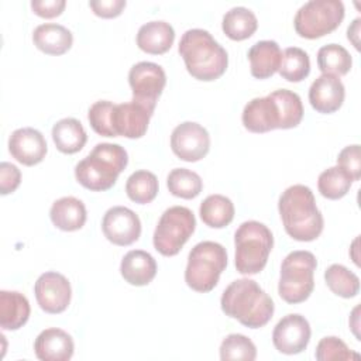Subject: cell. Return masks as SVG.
Returning a JSON list of instances; mask_svg holds the SVG:
<instances>
[{
    "label": "cell",
    "instance_id": "obj_37",
    "mask_svg": "<svg viewBox=\"0 0 361 361\" xmlns=\"http://www.w3.org/2000/svg\"><path fill=\"white\" fill-rule=\"evenodd\" d=\"M114 103L109 100H99L94 102L89 111H87V120L90 123V127L103 137H116L113 127H111V111H113Z\"/></svg>",
    "mask_w": 361,
    "mask_h": 361
},
{
    "label": "cell",
    "instance_id": "obj_35",
    "mask_svg": "<svg viewBox=\"0 0 361 361\" xmlns=\"http://www.w3.org/2000/svg\"><path fill=\"white\" fill-rule=\"evenodd\" d=\"M220 358L223 361L244 360L254 361L257 358L255 344L244 334H228L220 344Z\"/></svg>",
    "mask_w": 361,
    "mask_h": 361
},
{
    "label": "cell",
    "instance_id": "obj_34",
    "mask_svg": "<svg viewBox=\"0 0 361 361\" xmlns=\"http://www.w3.org/2000/svg\"><path fill=\"white\" fill-rule=\"evenodd\" d=\"M351 178L338 165L324 169L317 179V188L323 197L330 200L341 199L351 188Z\"/></svg>",
    "mask_w": 361,
    "mask_h": 361
},
{
    "label": "cell",
    "instance_id": "obj_18",
    "mask_svg": "<svg viewBox=\"0 0 361 361\" xmlns=\"http://www.w3.org/2000/svg\"><path fill=\"white\" fill-rule=\"evenodd\" d=\"M345 89L340 78L333 75H320L313 80L309 89V102L312 107L323 114L337 111L344 102Z\"/></svg>",
    "mask_w": 361,
    "mask_h": 361
},
{
    "label": "cell",
    "instance_id": "obj_38",
    "mask_svg": "<svg viewBox=\"0 0 361 361\" xmlns=\"http://www.w3.org/2000/svg\"><path fill=\"white\" fill-rule=\"evenodd\" d=\"M337 165L344 169L353 182L360 180L361 178V157H360V145L353 144L344 147L338 157H337Z\"/></svg>",
    "mask_w": 361,
    "mask_h": 361
},
{
    "label": "cell",
    "instance_id": "obj_39",
    "mask_svg": "<svg viewBox=\"0 0 361 361\" xmlns=\"http://www.w3.org/2000/svg\"><path fill=\"white\" fill-rule=\"evenodd\" d=\"M21 182V172L20 169L10 164V162H1L0 164V193L8 195L13 193Z\"/></svg>",
    "mask_w": 361,
    "mask_h": 361
},
{
    "label": "cell",
    "instance_id": "obj_24",
    "mask_svg": "<svg viewBox=\"0 0 361 361\" xmlns=\"http://www.w3.org/2000/svg\"><path fill=\"white\" fill-rule=\"evenodd\" d=\"M32 42L47 55H62L71 49L73 35L61 24L45 23L35 27L32 32Z\"/></svg>",
    "mask_w": 361,
    "mask_h": 361
},
{
    "label": "cell",
    "instance_id": "obj_9",
    "mask_svg": "<svg viewBox=\"0 0 361 361\" xmlns=\"http://www.w3.org/2000/svg\"><path fill=\"white\" fill-rule=\"evenodd\" d=\"M196 227V219L190 209L185 206H172L166 209L154 231L152 243L155 250L165 255H176L190 238Z\"/></svg>",
    "mask_w": 361,
    "mask_h": 361
},
{
    "label": "cell",
    "instance_id": "obj_42",
    "mask_svg": "<svg viewBox=\"0 0 361 361\" xmlns=\"http://www.w3.org/2000/svg\"><path fill=\"white\" fill-rule=\"evenodd\" d=\"M360 23H361V18H355L353 21V24L348 27L347 30V38L354 44V47L358 49L360 48V41H358V34H360Z\"/></svg>",
    "mask_w": 361,
    "mask_h": 361
},
{
    "label": "cell",
    "instance_id": "obj_33",
    "mask_svg": "<svg viewBox=\"0 0 361 361\" xmlns=\"http://www.w3.org/2000/svg\"><path fill=\"white\" fill-rule=\"evenodd\" d=\"M166 186L176 197L193 199L202 192L203 182L196 172L188 168H175L166 178Z\"/></svg>",
    "mask_w": 361,
    "mask_h": 361
},
{
    "label": "cell",
    "instance_id": "obj_5",
    "mask_svg": "<svg viewBox=\"0 0 361 361\" xmlns=\"http://www.w3.org/2000/svg\"><path fill=\"white\" fill-rule=\"evenodd\" d=\"M128 164L127 151L118 144L99 142L75 166L76 180L93 192H104L113 188L118 175Z\"/></svg>",
    "mask_w": 361,
    "mask_h": 361
},
{
    "label": "cell",
    "instance_id": "obj_36",
    "mask_svg": "<svg viewBox=\"0 0 361 361\" xmlns=\"http://www.w3.org/2000/svg\"><path fill=\"white\" fill-rule=\"evenodd\" d=\"M316 360L319 361H331V360H358L360 354L354 353L353 350H350L347 347V344L340 340L338 337L334 336H329V337H323L317 347H316V353H314Z\"/></svg>",
    "mask_w": 361,
    "mask_h": 361
},
{
    "label": "cell",
    "instance_id": "obj_4",
    "mask_svg": "<svg viewBox=\"0 0 361 361\" xmlns=\"http://www.w3.org/2000/svg\"><path fill=\"white\" fill-rule=\"evenodd\" d=\"M186 71L197 80L210 82L219 79L227 69V51L202 28H192L183 32L179 47Z\"/></svg>",
    "mask_w": 361,
    "mask_h": 361
},
{
    "label": "cell",
    "instance_id": "obj_30",
    "mask_svg": "<svg viewBox=\"0 0 361 361\" xmlns=\"http://www.w3.org/2000/svg\"><path fill=\"white\" fill-rule=\"evenodd\" d=\"M324 281L329 289L341 298L350 299L360 292V278L341 264H333L324 271Z\"/></svg>",
    "mask_w": 361,
    "mask_h": 361
},
{
    "label": "cell",
    "instance_id": "obj_16",
    "mask_svg": "<svg viewBox=\"0 0 361 361\" xmlns=\"http://www.w3.org/2000/svg\"><path fill=\"white\" fill-rule=\"evenodd\" d=\"M152 114L154 109L135 100L114 104L111 111V127L116 137L141 138L147 133Z\"/></svg>",
    "mask_w": 361,
    "mask_h": 361
},
{
    "label": "cell",
    "instance_id": "obj_31",
    "mask_svg": "<svg viewBox=\"0 0 361 361\" xmlns=\"http://www.w3.org/2000/svg\"><path fill=\"white\" fill-rule=\"evenodd\" d=\"M279 75L288 82H302L310 73V59L306 51L299 47H289L282 52Z\"/></svg>",
    "mask_w": 361,
    "mask_h": 361
},
{
    "label": "cell",
    "instance_id": "obj_22",
    "mask_svg": "<svg viewBox=\"0 0 361 361\" xmlns=\"http://www.w3.org/2000/svg\"><path fill=\"white\" fill-rule=\"evenodd\" d=\"M282 51L278 42L262 39L248 49V61L251 75L257 79L271 78L281 65Z\"/></svg>",
    "mask_w": 361,
    "mask_h": 361
},
{
    "label": "cell",
    "instance_id": "obj_32",
    "mask_svg": "<svg viewBox=\"0 0 361 361\" xmlns=\"http://www.w3.org/2000/svg\"><path fill=\"white\" fill-rule=\"evenodd\" d=\"M158 188L159 185L157 176L145 169L133 172L126 182L127 196L138 204H147L152 202L158 195Z\"/></svg>",
    "mask_w": 361,
    "mask_h": 361
},
{
    "label": "cell",
    "instance_id": "obj_26",
    "mask_svg": "<svg viewBox=\"0 0 361 361\" xmlns=\"http://www.w3.org/2000/svg\"><path fill=\"white\" fill-rule=\"evenodd\" d=\"M52 140L58 151L63 154H75L85 147L87 135L79 120L73 117H66L58 120L54 124Z\"/></svg>",
    "mask_w": 361,
    "mask_h": 361
},
{
    "label": "cell",
    "instance_id": "obj_19",
    "mask_svg": "<svg viewBox=\"0 0 361 361\" xmlns=\"http://www.w3.org/2000/svg\"><path fill=\"white\" fill-rule=\"evenodd\" d=\"M73 350L71 334L58 327L42 330L34 341L35 355L41 361H68L72 358Z\"/></svg>",
    "mask_w": 361,
    "mask_h": 361
},
{
    "label": "cell",
    "instance_id": "obj_20",
    "mask_svg": "<svg viewBox=\"0 0 361 361\" xmlns=\"http://www.w3.org/2000/svg\"><path fill=\"white\" fill-rule=\"evenodd\" d=\"M120 272L124 281L130 285L145 286L157 275V262L149 252L144 250H131L123 257Z\"/></svg>",
    "mask_w": 361,
    "mask_h": 361
},
{
    "label": "cell",
    "instance_id": "obj_21",
    "mask_svg": "<svg viewBox=\"0 0 361 361\" xmlns=\"http://www.w3.org/2000/svg\"><path fill=\"white\" fill-rule=\"evenodd\" d=\"M175 41L173 27L164 21L155 20L145 23L137 32V45L141 51L152 55H161L171 49Z\"/></svg>",
    "mask_w": 361,
    "mask_h": 361
},
{
    "label": "cell",
    "instance_id": "obj_27",
    "mask_svg": "<svg viewBox=\"0 0 361 361\" xmlns=\"http://www.w3.org/2000/svg\"><path fill=\"white\" fill-rule=\"evenodd\" d=\"M223 32L234 41H243L250 38L258 28V20L255 14L243 6L230 8L221 21Z\"/></svg>",
    "mask_w": 361,
    "mask_h": 361
},
{
    "label": "cell",
    "instance_id": "obj_14",
    "mask_svg": "<svg viewBox=\"0 0 361 361\" xmlns=\"http://www.w3.org/2000/svg\"><path fill=\"white\" fill-rule=\"evenodd\" d=\"M310 324L307 319L298 313L283 316L272 331L275 348L286 355L302 353L310 341Z\"/></svg>",
    "mask_w": 361,
    "mask_h": 361
},
{
    "label": "cell",
    "instance_id": "obj_11",
    "mask_svg": "<svg viewBox=\"0 0 361 361\" xmlns=\"http://www.w3.org/2000/svg\"><path fill=\"white\" fill-rule=\"evenodd\" d=\"M128 83L133 90V100L155 110L157 100L166 85V75L161 65L141 61L131 66Z\"/></svg>",
    "mask_w": 361,
    "mask_h": 361
},
{
    "label": "cell",
    "instance_id": "obj_23",
    "mask_svg": "<svg viewBox=\"0 0 361 361\" xmlns=\"http://www.w3.org/2000/svg\"><path fill=\"white\" fill-rule=\"evenodd\" d=\"M49 217L56 228L62 231H76L85 226L87 213L82 200L73 196H63L52 203Z\"/></svg>",
    "mask_w": 361,
    "mask_h": 361
},
{
    "label": "cell",
    "instance_id": "obj_7",
    "mask_svg": "<svg viewBox=\"0 0 361 361\" xmlns=\"http://www.w3.org/2000/svg\"><path fill=\"white\" fill-rule=\"evenodd\" d=\"M226 267L227 251L221 244L216 241L197 243L188 255L185 282L196 292H210Z\"/></svg>",
    "mask_w": 361,
    "mask_h": 361
},
{
    "label": "cell",
    "instance_id": "obj_15",
    "mask_svg": "<svg viewBox=\"0 0 361 361\" xmlns=\"http://www.w3.org/2000/svg\"><path fill=\"white\" fill-rule=\"evenodd\" d=\"M102 230L104 237L116 245H130L141 235L140 217L128 207H110L102 220Z\"/></svg>",
    "mask_w": 361,
    "mask_h": 361
},
{
    "label": "cell",
    "instance_id": "obj_41",
    "mask_svg": "<svg viewBox=\"0 0 361 361\" xmlns=\"http://www.w3.org/2000/svg\"><path fill=\"white\" fill-rule=\"evenodd\" d=\"M66 6L65 0H32L31 8L32 11L42 18H54L58 17Z\"/></svg>",
    "mask_w": 361,
    "mask_h": 361
},
{
    "label": "cell",
    "instance_id": "obj_3",
    "mask_svg": "<svg viewBox=\"0 0 361 361\" xmlns=\"http://www.w3.org/2000/svg\"><path fill=\"white\" fill-rule=\"evenodd\" d=\"M278 210L285 231L293 240L313 241L322 234L323 216L309 186L292 185L286 188L279 196Z\"/></svg>",
    "mask_w": 361,
    "mask_h": 361
},
{
    "label": "cell",
    "instance_id": "obj_2",
    "mask_svg": "<svg viewBox=\"0 0 361 361\" xmlns=\"http://www.w3.org/2000/svg\"><path fill=\"white\" fill-rule=\"evenodd\" d=\"M220 305L226 316L250 329L265 326L275 310L271 296L255 281L248 278L233 281L224 289Z\"/></svg>",
    "mask_w": 361,
    "mask_h": 361
},
{
    "label": "cell",
    "instance_id": "obj_13",
    "mask_svg": "<svg viewBox=\"0 0 361 361\" xmlns=\"http://www.w3.org/2000/svg\"><path fill=\"white\" fill-rule=\"evenodd\" d=\"M34 293L39 307L51 314L62 313L71 303L72 288L66 276L59 272L48 271L38 276Z\"/></svg>",
    "mask_w": 361,
    "mask_h": 361
},
{
    "label": "cell",
    "instance_id": "obj_29",
    "mask_svg": "<svg viewBox=\"0 0 361 361\" xmlns=\"http://www.w3.org/2000/svg\"><path fill=\"white\" fill-rule=\"evenodd\" d=\"M317 65L323 75L338 78L350 72L353 58L344 47L338 44H327L317 51Z\"/></svg>",
    "mask_w": 361,
    "mask_h": 361
},
{
    "label": "cell",
    "instance_id": "obj_12",
    "mask_svg": "<svg viewBox=\"0 0 361 361\" xmlns=\"http://www.w3.org/2000/svg\"><path fill=\"white\" fill-rule=\"evenodd\" d=\"M171 148L179 159L196 162L207 155L210 135L203 126L195 121H183L171 134Z\"/></svg>",
    "mask_w": 361,
    "mask_h": 361
},
{
    "label": "cell",
    "instance_id": "obj_1",
    "mask_svg": "<svg viewBox=\"0 0 361 361\" xmlns=\"http://www.w3.org/2000/svg\"><path fill=\"white\" fill-rule=\"evenodd\" d=\"M303 118V104L298 93L278 89L264 97L250 100L243 110V124L251 133H267L275 128H293Z\"/></svg>",
    "mask_w": 361,
    "mask_h": 361
},
{
    "label": "cell",
    "instance_id": "obj_17",
    "mask_svg": "<svg viewBox=\"0 0 361 361\" xmlns=\"http://www.w3.org/2000/svg\"><path fill=\"white\" fill-rule=\"evenodd\" d=\"M47 141L41 131L32 127L17 128L8 138V151L11 157L25 166L39 164L47 154Z\"/></svg>",
    "mask_w": 361,
    "mask_h": 361
},
{
    "label": "cell",
    "instance_id": "obj_8",
    "mask_svg": "<svg viewBox=\"0 0 361 361\" xmlns=\"http://www.w3.org/2000/svg\"><path fill=\"white\" fill-rule=\"evenodd\" d=\"M316 257L310 251H292L281 264L278 293L286 303L305 302L314 288Z\"/></svg>",
    "mask_w": 361,
    "mask_h": 361
},
{
    "label": "cell",
    "instance_id": "obj_6",
    "mask_svg": "<svg viewBox=\"0 0 361 361\" xmlns=\"http://www.w3.org/2000/svg\"><path fill=\"white\" fill-rule=\"evenodd\" d=\"M234 245L237 271L243 275H255L267 265L274 247V235L265 224L257 220H248L241 223L235 230Z\"/></svg>",
    "mask_w": 361,
    "mask_h": 361
},
{
    "label": "cell",
    "instance_id": "obj_25",
    "mask_svg": "<svg viewBox=\"0 0 361 361\" xmlns=\"http://www.w3.org/2000/svg\"><path fill=\"white\" fill-rule=\"evenodd\" d=\"M28 299L17 290L0 292V326L3 330H18L30 317Z\"/></svg>",
    "mask_w": 361,
    "mask_h": 361
},
{
    "label": "cell",
    "instance_id": "obj_28",
    "mask_svg": "<svg viewBox=\"0 0 361 361\" xmlns=\"http://www.w3.org/2000/svg\"><path fill=\"white\" fill-rule=\"evenodd\" d=\"M202 221L212 228H223L234 219V204L223 195L207 196L199 207Z\"/></svg>",
    "mask_w": 361,
    "mask_h": 361
},
{
    "label": "cell",
    "instance_id": "obj_40",
    "mask_svg": "<svg viewBox=\"0 0 361 361\" xmlns=\"http://www.w3.org/2000/svg\"><path fill=\"white\" fill-rule=\"evenodd\" d=\"M126 0H92L89 1V7L93 13L102 18H113L121 14L126 7Z\"/></svg>",
    "mask_w": 361,
    "mask_h": 361
},
{
    "label": "cell",
    "instance_id": "obj_10",
    "mask_svg": "<svg viewBox=\"0 0 361 361\" xmlns=\"http://www.w3.org/2000/svg\"><path fill=\"white\" fill-rule=\"evenodd\" d=\"M344 18V4L340 0H310L295 16V31L307 39H316L333 32Z\"/></svg>",
    "mask_w": 361,
    "mask_h": 361
}]
</instances>
